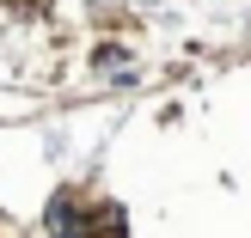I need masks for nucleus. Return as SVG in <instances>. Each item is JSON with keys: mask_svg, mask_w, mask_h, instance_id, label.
I'll list each match as a JSON object with an SVG mask.
<instances>
[{"mask_svg": "<svg viewBox=\"0 0 251 238\" xmlns=\"http://www.w3.org/2000/svg\"><path fill=\"white\" fill-rule=\"evenodd\" d=\"M61 238H86V232H80V226H74V232H61Z\"/></svg>", "mask_w": 251, "mask_h": 238, "instance_id": "nucleus-1", "label": "nucleus"}]
</instances>
